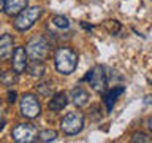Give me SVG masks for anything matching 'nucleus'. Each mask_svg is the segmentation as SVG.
<instances>
[{
	"mask_svg": "<svg viewBox=\"0 0 152 143\" xmlns=\"http://www.w3.org/2000/svg\"><path fill=\"white\" fill-rule=\"evenodd\" d=\"M84 80L89 83V86L97 92H102L106 88V73H104V67L95 65L92 67L87 73H86Z\"/></svg>",
	"mask_w": 152,
	"mask_h": 143,
	"instance_id": "0eeeda50",
	"label": "nucleus"
},
{
	"mask_svg": "<svg viewBox=\"0 0 152 143\" xmlns=\"http://www.w3.org/2000/svg\"><path fill=\"white\" fill-rule=\"evenodd\" d=\"M19 108H21V114L27 119H35L41 113V105L33 94H24L21 103H19Z\"/></svg>",
	"mask_w": 152,
	"mask_h": 143,
	"instance_id": "423d86ee",
	"label": "nucleus"
},
{
	"mask_svg": "<svg viewBox=\"0 0 152 143\" xmlns=\"http://www.w3.org/2000/svg\"><path fill=\"white\" fill-rule=\"evenodd\" d=\"M28 0H7L5 3V13L8 16H18L24 8H27Z\"/></svg>",
	"mask_w": 152,
	"mask_h": 143,
	"instance_id": "f8f14e48",
	"label": "nucleus"
},
{
	"mask_svg": "<svg viewBox=\"0 0 152 143\" xmlns=\"http://www.w3.org/2000/svg\"><path fill=\"white\" fill-rule=\"evenodd\" d=\"M132 142H133V143H136V142H142V143H147V142H151V138L147 137L146 133L136 132V133H133V137H132Z\"/></svg>",
	"mask_w": 152,
	"mask_h": 143,
	"instance_id": "6ab92c4d",
	"label": "nucleus"
},
{
	"mask_svg": "<svg viewBox=\"0 0 152 143\" xmlns=\"http://www.w3.org/2000/svg\"><path fill=\"white\" fill-rule=\"evenodd\" d=\"M57 138V132L52 130V129H45V130H40L37 135L38 142H54Z\"/></svg>",
	"mask_w": 152,
	"mask_h": 143,
	"instance_id": "2eb2a0df",
	"label": "nucleus"
},
{
	"mask_svg": "<svg viewBox=\"0 0 152 143\" xmlns=\"http://www.w3.org/2000/svg\"><path fill=\"white\" fill-rule=\"evenodd\" d=\"M13 45H14V40L10 33L0 35V60H7L13 54Z\"/></svg>",
	"mask_w": 152,
	"mask_h": 143,
	"instance_id": "1a4fd4ad",
	"label": "nucleus"
},
{
	"mask_svg": "<svg viewBox=\"0 0 152 143\" xmlns=\"http://www.w3.org/2000/svg\"><path fill=\"white\" fill-rule=\"evenodd\" d=\"M27 57L32 60H45L49 54V43L43 35H37L32 40H28L26 46Z\"/></svg>",
	"mask_w": 152,
	"mask_h": 143,
	"instance_id": "7ed1b4c3",
	"label": "nucleus"
},
{
	"mask_svg": "<svg viewBox=\"0 0 152 143\" xmlns=\"http://www.w3.org/2000/svg\"><path fill=\"white\" fill-rule=\"evenodd\" d=\"M147 126H149V129H151V132H152V118H149V121H147Z\"/></svg>",
	"mask_w": 152,
	"mask_h": 143,
	"instance_id": "b1692460",
	"label": "nucleus"
},
{
	"mask_svg": "<svg viewBox=\"0 0 152 143\" xmlns=\"http://www.w3.org/2000/svg\"><path fill=\"white\" fill-rule=\"evenodd\" d=\"M3 127H5V119L2 118V119H0V130H2Z\"/></svg>",
	"mask_w": 152,
	"mask_h": 143,
	"instance_id": "5701e85b",
	"label": "nucleus"
},
{
	"mask_svg": "<svg viewBox=\"0 0 152 143\" xmlns=\"http://www.w3.org/2000/svg\"><path fill=\"white\" fill-rule=\"evenodd\" d=\"M27 72L28 75L33 76V78H41L43 75H45V64H43V60H33L30 65H27Z\"/></svg>",
	"mask_w": 152,
	"mask_h": 143,
	"instance_id": "4468645a",
	"label": "nucleus"
},
{
	"mask_svg": "<svg viewBox=\"0 0 152 143\" xmlns=\"http://www.w3.org/2000/svg\"><path fill=\"white\" fill-rule=\"evenodd\" d=\"M66 105H68V97H66L65 92H57L52 95V99L49 100V103H48V108L51 110V111H60V110H64Z\"/></svg>",
	"mask_w": 152,
	"mask_h": 143,
	"instance_id": "9b49d317",
	"label": "nucleus"
},
{
	"mask_svg": "<svg viewBox=\"0 0 152 143\" xmlns=\"http://www.w3.org/2000/svg\"><path fill=\"white\" fill-rule=\"evenodd\" d=\"M16 97H18L16 91H10V92H8V102H10V103H14V102H16Z\"/></svg>",
	"mask_w": 152,
	"mask_h": 143,
	"instance_id": "aec40b11",
	"label": "nucleus"
},
{
	"mask_svg": "<svg viewBox=\"0 0 152 143\" xmlns=\"http://www.w3.org/2000/svg\"><path fill=\"white\" fill-rule=\"evenodd\" d=\"M54 65L56 70L62 75H71L78 65V54L68 46L57 48L54 54Z\"/></svg>",
	"mask_w": 152,
	"mask_h": 143,
	"instance_id": "f257e3e1",
	"label": "nucleus"
},
{
	"mask_svg": "<svg viewBox=\"0 0 152 143\" xmlns=\"http://www.w3.org/2000/svg\"><path fill=\"white\" fill-rule=\"evenodd\" d=\"M0 75H2V72H0Z\"/></svg>",
	"mask_w": 152,
	"mask_h": 143,
	"instance_id": "393cba45",
	"label": "nucleus"
},
{
	"mask_svg": "<svg viewBox=\"0 0 152 143\" xmlns=\"http://www.w3.org/2000/svg\"><path fill=\"white\" fill-rule=\"evenodd\" d=\"M38 129L33 124H16L11 130V138L18 143H32L37 140Z\"/></svg>",
	"mask_w": 152,
	"mask_h": 143,
	"instance_id": "39448f33",
	"label": "nucleus"
},
{
	"mask_svg": "<svg viewBox=\"0 0 152 143\" xmlns=\"http://www.w3.org/2000/svg\"><path fill=\"white\" fill-rule=\"evenodd\" d=\"M5 3L7 0H0V11H5Z\"/></svg>",
	"mask_w": 152,
	"mask_h": 143,
	"instance_id": "4be33fe9",
	"label": "nucleus"
},
{
	"mask_svg": "<svg viewBox=\"0 0 152 143\" xmlns=\"http://www.w3.org/2000/svg\"><path fill=\"white\" fill-rule=\"evenodd\" d=\"M11 65H13V70L16 72V73H22V72L27 69V65H28V57H27L26 48L18 46L16 49L13 51Z\"/></svg>",
	"mask_w": 152,
	"mask_h": 143,
	"instance_id": "6e6552de",
	"label": "nucleus"
},
{
	"mask_svg": "<svg viewBox=\"0 0 152 143\" xmlns=\"http://www.w3.org/2000/svg\"><path fill=\"white\" fill-rule=\"evenodd\" d=\"M43 10L40 7H30V8H24L21 13L14 19V29L19 32H26L28 29H32L35 26V22L41 18Z\"/></svg>",
	"mask_w": 152,
	"mask_h": 143,
	"instance_id": "f03ea898",
	"label": "nucleus"
},
{
	"mask_svg": "<svg viewBox=\"0 0 152 143\" xmlns=\"http://www.w3.org/2000/svg\"><path fill=\"white\" fill-rule=\"evenodd\" d=\"M70 99H71V102H73L78 108L86 107V105H87V102H89V92H87L84 88H81V86H76V88L71 89Z\"/></svg>",
	"mask_w": 152,
	"mask_h": 143,
	"instance_id": "9d476101",
	"label": "nucleus"
},
{
	"mask_svg": "<svg viewBox=\"0 0 152 143\" xmlns=\"http://www.w3.org/2000/svg\"><path fill=\"white\" fill-rule=\"evenodd\" d=\"M16 72H2V75H0V81L5 84V86H13L16 83Z\"/></svg>",
	"mask_w": 152,
	"mask_h": 143,
	"instance_id": "f3484780",
	"label": "nucleus"
},
{
	"mask_svg": "<svg viewBox=\"0 0 152 143\" xmlns=\"http://www.w3.org/2000/svg\"><path fill=\"white\" fill-rule=\"evenodd\" d=\"M84 127V114L81 111H70L66 113L60 122V129L65 135H76Z\"/></svg>",
	"mask_w": 152,
	"mask_h": 143,
	"instance_id": "20e7f679",
	"label": "nucleus"
},
{
	"mask_svg": "<svg viewBox=\"0 0 152 143\" xmlns=\"http://www.w3.org/2000/svg\"><path fill=\"white\" fill-rule=\"evenodd\" d=\"M144 103H146V105L152 103V95H146V99H144Z\"/></svg>",
	"mask_w": 152,
	"mask_h": 143,
	"instance_id": "412c9836",
	"label": "nucleus"
},
{
	"mask_svg": "<svg viewBox=\"0 0 152 143\" xmlns=\"http://www.w3.org/2000/svg\"><path fill=\"white\" fill-rule=\"evenodd\" d=\"M37 92L40 94V95H51V92H52V83L51 81H46V83H41V84H38L37 86Z\"/></svg>",
	"mask_w": 152,
	"mask_h": 143,
	"instance_id": "a211bd4d",
	"label": "nucleus"
},
{
	"mask_svg": "<svg viewBox=\"0 0 152 143\" xmlns=\"http://www.w3.org/2000/svg\"><path fill=\"white\" fill-rule=\"evenodd\" d=\"M51 24H52L54 27H57V29H68V27H70V21H68V18L60 16V14H56V16H52Z\"/></svg>",
	"mask_w": 152,
	"mask_h": 143,
	"instance_id": "dca6fc26",
	"label": "nucleus"
},
{
	"mask_svg": "<svg viewBox=\"0 0 152 143\" xmlns=\"http://www.w3.org/2000/svg\"><path fill=\"white\" fill-rule=\"evenodd\" d=\"M124 91H125V89H124L122 86H117V88L109 89V91H106V92L103 94V102L106 103V110H108V111H111V110H113L114 102L117 100L119 95L124 94Z\"/></svg>",
	"mask_w": 152,
	"mask_h": 143,
	"instance_id": "ddd939ff",
	"label": "nucleus"
}]
</instances>
